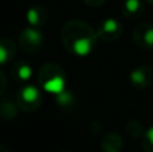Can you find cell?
Listing matches in <instances>:
<instances>
[{
    "instance_id": "2",
    "label": "cell",
    "mask_w": 153,
    "mask_h": 152,
    "mask_svg": "<svg viewBox=\"0 0 153 152\" xmlns=\"http://www.w3.org/2000/svg\"><path fill=\"white\" fill-rule=\"evenodd\" d=\"M153 77V70L151 67H138L130 73V82L137 88H146L151 83Z\"/></svg>"
},
{
    "instance_id": "5",
    "label": "cell",
    "mask_w": 153,
    "mask_h": 152,
    "mask_svg": "<svg viewBox=\"0 0 153 152\" xmlns=\"http://www.w3.org/2000/svg\"><path fill=\"white\" fill-rule=\"evenodd\" d=\"M90 47H91V46H90V42L87 39H79L74 45L75 53L79 54V55H86L90 51Z\"/></svg>"
},
{
    "instance_id": "6",
    "label": "cell",
    "mask_w": 153,
    "mask_h": 152,
    "mask_svg": "<svg viewBox=\"0 0 153 152\" xmlns=\"http://www.w3.org/2000/svg\"><path fill=\"white\" fill-rule=\"evenodd\" d=\"M22 96H23V98L26 100V101H34V100L38 98V90L34 86H27V88L23 89Z\"/></svg>"
},
{
    "instance_id": "3",
    "label": "cell",
    "mask_w": 153,
    "mask_h": 152,
    "mask_svg": "<svg viewBox=\"0 0 153 152\" xmlns=\"http://www.w3.org/2000/svg\"><path fill=\"white\" fill-rule=\"evenodd\" d=\"M65 88V82L61 77H54L45 83V89L51 93H62Z\"/></svg>"
},
{
    "instance_id": "8",
    "label": "cell",
    "mask_w": 153,
    "mask_h": 152,
    "mask_svg": "<svg viewBox=\"0 0 153 152\" xmlns=\"http://www.w3.org/2000/svg\"><path fill=\"white\" fill-rule=\"evenodd\" d=\"M30 75H31V70H30L28 67H26V66L22 67V69H20V77L24 78V80H27Z\"/></svg>"
},
{
    "instance_id": "4",
    "label": "cell",
    "mask_w": 153,
    "mask_h": 152,
    "mask_svg": "<svg viewBox=\"0 0 153 152\" xmlns=\"http://www.w3.org/2000/svg\"><path fill=\"white\" fill-rule=\"evenodd\" d=\"M143 11V3L141 0H126L125 3V12L130 16L140 15Z\"/></svg>"
},
{
    "instance_id": "1",
    "label": "cell",
    "mask_w": 153,
    "mask_h": 152,
    "mask_svg": "<svg viewBox=\"0 0 153 152\" xmlns=\"http://www.w3.org/2000/svg\"><path fill=\"white\" fill-rule=\"evenodd\" d=\"M134 39L138 46L144 48H152L153 47V26L145 23L141 24L134 31Z\"/></svg>"
},
{
    "instance_id": "7",
    "label": "cell",
    "mask_w": 153,
    "mask_h": 152,
    "mask_svg": "<svg viewBox=\"0 0 153 152\" xmlns=\"http://www.w3.org/2000/svg\"><path fill=\"white\" fill-rule=\"evenodd\" d=\"M145 145L148 151L153 152V127H151L145 133Z\"/></svg>"
},
{
    "instance_id": "10",
    "label": "cell",
    "mask_w": 153,
    "mask_h": 152,
    "mask_svg": "<svg viewBox=\"0 0 153 152\" xmlns=\"http://www.w3.org/2000/svg\"><path fill=\"white\" fill-rule=\"evenodd\" d=\"M148 3H151V4H153V0H146Z\"/></svg>"
},
{
    "instance_id": "9",
    "label": "cell",
    "mask_w": 153,
    "mask_h": 152,
    "mask_svg": "<svg viewBox=\"0 0 153 152\" xmlns=\"http://www.w3.org/2000/svg\"><path fill=\"white\" fill-rule=\"evenodd\" d=\"M4 59H5V51L0 47V62H3Z\"/></svg>"
}]
</instances>
